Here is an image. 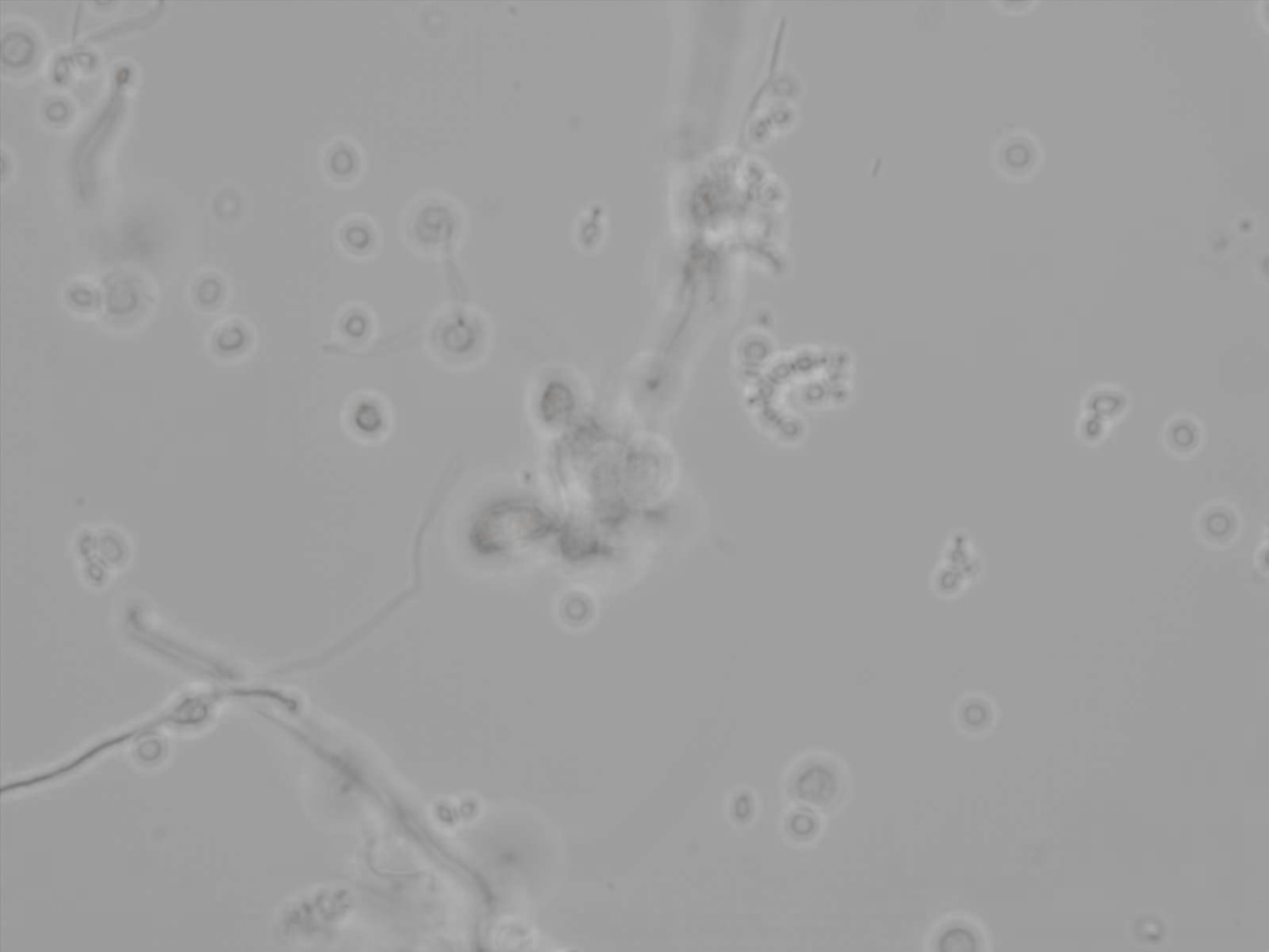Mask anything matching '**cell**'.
<instances>
[{
  "mask_svg": "<svg viewBox=\"0 0 1269 952\" xmlns=\"http://www.w3.org/2000/svg\"><path fill=\"white\" fill-rule=\"evenodd\" d=\"M788 788L789 795L804 809L827 814L838 810L847 799V773L831 756H805L790 772Z\"/></svg>",
  "mask_w": 1269,
  "mask_h": 952,
  "instance_id": "1",
  "label": "cell"
},
{
  "mask_svg": "<svg viewBox=\"0 0 1269 952\" xmlns=\"http://www.w3.org/2000/svg\"><path fill=\"white\" fill-rule=\"evenodd\" d=\"M932 943L940 950H976L984 943L981 930L966 919L957 918L943 924L935 933Z\"/></svg>",
  "mask_w": 1269,
  "mask_h": 952,
  "instance_id": "3",
  "label": "cell"
},
{
  "mask_svg": "<svg viewBox=\"0 0 1269 952\" xmlns=\"http://www.w3.org/2000/svg\"><path fill=\"white\" fill-rule=\"evenodd\" d=\"M956 720L968 729L986 728L994 720V706L987 695L970 693L956 706Z\"/></svg>",
  "mask_w": 1269,
  "mask_h": 952,
  "instance_id": "4",
  "label": "cell"
},
{
  "mask_svg": "<svg viewBox=\"0 0 1269 952\" xmlns=\"http://www.w3.org/2000/svg\"><path fill=\"white\" fill-rule=\"evenodd\" d=\"M970 579L964 573L948 564L937 566L929 577V587L938 598L951 600L961 597L968 588Z\"/></svg>",
  "mask_w": 1269,
  "mask_h": 952,
  "instance_id": "5",
  "label": "cell"
},
{
  "mask_svg": "<svg viewBox=\"0 0 1269 952\" xmlns=\"http://www.w3.org/2000/svg\"><path fill=\"white\" fill-rule=\"evenodd\" d=\"M993 163L995 170L1006 181L1032 182L1044 169L1043 143L1028 128H1005L995 141Z\"/></svg>",
  "mask_w": 1269,
  "mask_h": 952,
  "instance_id": "2",
  "label": "cell"
}]
</instances>
